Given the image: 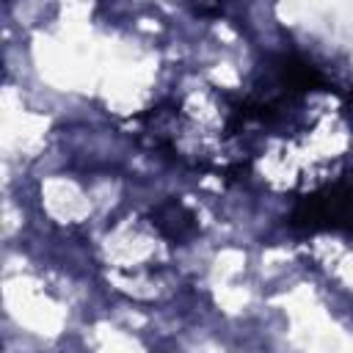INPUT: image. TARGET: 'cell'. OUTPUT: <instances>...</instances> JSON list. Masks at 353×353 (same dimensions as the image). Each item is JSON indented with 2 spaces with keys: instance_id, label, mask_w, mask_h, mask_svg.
I'll return each instance as SVG.
<instances>
[{
  "instance_id": "cell-1",
  "label": "cell",
  "mask_w": 353,
  "mask_h": 353,
  "mask_svg": "<svg viewBox=\"0 0 353 353\" xmlns=\"http://www.w3.org/2000/svg\"><path fill=\"white\" fill-rule=\"evenodd\" d=\"M298 229H345L353 234V185L334 182L323 190H314L298 201L290 218Z\"/></svg>"
},
{
  "instance_id": "cell-2",
  "label": "cell",
  "mask_w": 353,
  "mask_h": 353,
  "mask_svg": "<svg viewBox=\"0 0 353 353\" xmlns=\"http://www.w3.org/2000/svg\"><path fill=\"white\" fill-rule=\"evenodd\" d=\"M152 218H154V226H157L168 240H185V237H190L193 229H196L193 212H190L182 201H176V199H168V201L157 204L154 212H152Z\"/></svg>"
}]
</instances>
